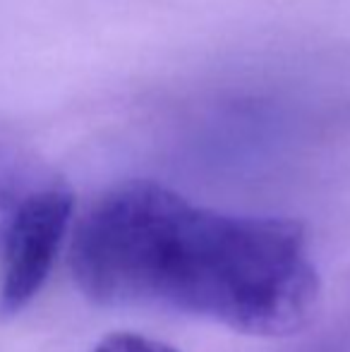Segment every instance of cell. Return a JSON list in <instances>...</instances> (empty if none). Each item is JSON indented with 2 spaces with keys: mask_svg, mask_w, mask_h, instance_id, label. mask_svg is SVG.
<instances>
[{
  "mask_svg": "<svg viewBox=\"0 0 350 352\" xmlns=\"http://www.w3.org/2000/svg\"><path fill=\"white\" fill-rule=\"evenodd\" d=\"M70 274L98 307L175 311L259 338L300 333L322 307L303 223L206 209L154 180H127L89 206Z\"/></svg>",
  "mask_w": 350,
  "mask_h": 352,
  "instance_id": "6da1fadb",
  "label": "cell"
},
{
  "mask_svg": "<svg viewBox=\"0 0 350 352\" xmlns=\"http://www.w3.org/2000/svg\"><path fill=\"white\" fill-rule=\"evenodd\" d=\"M75 195L61 177L51 175L24 204L0 245V314L22 311L51 274L70 230Z\"/></svg>",
  "mask_w": 350,
  "mask_h": 352,
  "instance_id": "7a4b0ae2",
  "label": "cell"
},
{
  "mask_svg": "<svg viewBox=\"0 0 350 352\" xmlns=\"http://www.w3.org/2000/svg\"><path fill=\"white\" fill-rule=\"evenodd\" d=\"M51 177L12 146L0 144V245L22 213L29 197Z\"/></svg>",
  "mask_w": 350,
  "mask_h": 352,
  "instance_id": "3957f363",
  "label": "cell"
},
{
  "mask_svg": "<svg viewBox=\"0 0 350 352\" xmlns=\"http://www.w3.org/2000/svg\"><path fill=\"white\" fill-rule=\"evenodd\" d=\"M91 352H177V350L168 343H161V340L120 331V333H111L103 340H98V345Z\"/></svg>",
  "mask_w": 350,
  "mask_h": 352,
  "instance_id": "277c9868",
  "label": "cell"
}]
</instances>
